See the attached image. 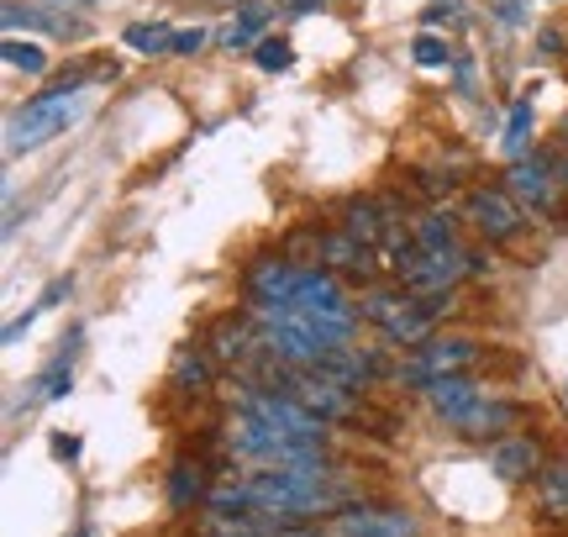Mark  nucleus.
<instances>
[{"instance_id": "f257e3e1", "label": "nucleus", "mask_w": 568, "mask_h": 537, "mask_svg": "<svg viewBox=\"0 0 568 537\" xmlns=\"http://www.w3.org/2000/svg\"><path fill=\"white\" fill-rule=\"evenodd\" d=\"M253 506L268 517H322V511H343V485L326 469H268L253 475Z\"/></svg>"}, {"instance_id": "f03ea898", "label": "nucleus", "mask_w": 568, "mask_h": 537, "mask_svg": "<svg viewBox=\"0 0 568 537\" xmlns=\"http://www.w3.org/2000/svg\"><path fill=\"white\" fill-rule=\"evenodd\" d=\"M226 454L253 464L258 475H268V469H326V448L295 443V437H284L280 427H268V422H258V416H247V412L232 416Z\"/></svg>"}, {"instance_id": "7ed1b4c3", "label": "nucleus", "mask_w": 568, "mask_h": 537, "mask_svg": "<svg viewBox=\"0 0 568 537\" xmlns=\"http://www.w3.org/2000/svg\"><path fill=\"white\" fill-rule=\"evenodd\" d=\"M80 116V74L74 80H63V84H53L48 95H38V101H27L6 122V148L11 153H27V148H42L48 138H59L63 126Z\"/></svg>"}, {"instance_id": "20e7f679", "label": "nucleus", "mask_w": 568, "mask_h": 537, "mask_svg": "<svg viewBox=\"0 0 568 537\" xmlns=\"http://www.w3.org/2000/svg\"><path fill=\"white\" fill-rule=\"evenodd\" d=\"M506 190L516 195V206L531 211V216H548V211H558V201H564V185H558L552 153L510 159V169H506Z\"/></svg>"}, {"instance_id": "39448f33", "label": "nucleus", "mask_w": 568, "mask_h": 537, "mask_svg": "<svg viewBox=\"0 0 568 537\" xmlns=\"http://www.w3.org/2000/svg\"><path fill=\"white\" fill-rule=\"evenodd\" d=\"M474 358H479V343H474V337H426L422 348H416V358L400 369V379L426 391V385L443 379V374H464Z\"/></svg>"}, {"instance_id": "423d86ee", "label": "nucleus", "mask_w": 568, "mask_h": 537, "mask_svg": "<svg viewBox=\"0 0 568 537\" xmlns=\"http://www.w3.org/2000/svg\"><path fill=\"white\" fill-rule=\"evenodd\" d=\"M468 222L479 227V237L485 243H510L516 232H521V222H527V211L516 206V195L510 190H474L468 195Z\"/></svg>"}, {"instance_id": "0eeeda50", "label": "nucleus", "mask_w": 568, "mask_h": 537, "mask_svg": "<svg viewBox=\"0 0 568 537\" xmlns=\"http://www.w3.org/2000/svg\"><path fill=\"white\" fill-rule=\"evenodd\" d=\"M437 316H443V301H416V295H395L385 311V337L389 343H406V348H422L432 327H437Z\"/></svg>"}, {"instance_id": "6e6552de", "label": "nucleus", "mask_w": 568, "mask_h": 537, "mask_svg": "<svg viewBox=\"0 0 568 537\" xmlns=\"http://www.w3.org/2000/svg\"><path fill=\"white\" fill-rule=\"evenodd\" d=\"M337 537H416V517L410 511H389V506H343L332 521Z\"/></svg>"}, {"instance_id": "1a4fd4ad", "label": "nucleus", "mask_w": 568, "mask_h": 537, "mask_svg": "<svg viewBox=\"0 0 568 537\" xmlns=\"http://www.w3.org/2000/svg\"><path fill=\"white\" fill-rule=\"evenodd\" d=\"M295 280H301V264H290V259H258V264L247 268V301L264 311L295 306Z\"/></svg>"}, {"instance_id": "9d476101", "label": "nucleus", "mask_w": 568, "mask_h": 537, "mask_svg": "<svg viewBox=\"0 0 568 537\" xmlns=\"http://www.w3.org/2000/svg\"><path fill=\"white\" fill-rule=\"evenodd\" d=\"M489 469H495V479H506V485H531V479L548 469V458H542L537 437H500L489 448Z\"/></svg>"}, {"instance_id": "9b49d317", "label": "nucleus", "mask_w": 568, "mask_h": 537, "mask_svg": "<svg viewBox=\"0 0 568 537\" xmlns=\"http://www.w3.org/2000/svg\"><path fill=\"white\" fill-rule=\"evenodd\" d=\"M205 348H211V358H222V364H247V358L268 353L258 322H253V316H237V311L211 327V343H205Z\"/></svg>"}, {"instance_id": "f8f14e48", "label": "nucleus", "mask_w": 568, "mask_h": 537, "mask_svg": "<svg viewBox=\"0 0 568 537\" xmlns=\"http://www.w3.org/2000/svg\"><path fill=\"white\" fill-rule=\"evenodd\" d=\"M426 401H432V412L443 416L447 427H464V416L474 412L485 395H479V385H474L468 374H443V379L426 385Z\"/></svg>"}, {"instance_id": "ddd939ff", "label": "nucleus", "mask_w": 568, "mask_h": 537, "mask_svg": "<svg viewBox=\"0 0 568 537\" xmlns=\"http://www.w3.org/2000/svg\"><path fill=\"white\" fill-rule=\"evenodd\" d=\"M410 237H416V249L432 253V259H447V264L468 268V249L458 243V227H453V216H447V211H426L422 222L410 227ZM468 274H474V268H468Z\"/></svg>"}, {"instance_id": "4468645a", "label": "nucleus", "mask_w": 568, "mask_h": 537, "mask_svg": "<svg viewBox=\"0 0 568 537\" xmlns=\"http://www.w3.org/2000/svg\"><path fill=\"white\" fill-rule=\"evenodd\" d=\"M322 374H332L337 385L364 391V385H374V379H389V364H385V353H374V348H343V353L326 358Z\"/></svg>"}, {"instance_id": "2eb2a0df", "label": "nucleus", "mask_w": 568, "mask_h": 537, "mask_svg": "<svg viewBox=\"0 0 568 537\" xmlns=\"http://www.w3.org/2000/svg\"><path fill=\"white\" fill-rule=\"evenodd\" d=\"M295 306H305V311H353V301L343 295V285H337L332 268L311 264V268H301V280H295Z\"/></svg>"}, {"instance_id": "dca6fc26", "label": "nucleus", "mask_w": 568, "mask_h": 537, "mask_svg": "<svg viewBox=\"0 0 568 537\" xmlns=\"http://www.w3.org/2000/svg\"><path fill=\"white\" fill-rule=\"evenodd\" d=\"M322 264L326 268H347V274L368 280V274H374V249H368V243H358L347 227H337V232H326V237H322Z\"/></svg>"}, {"instance_id": "f3484780", "label": "nucleus", "mask_w": 568, "mask_h": 537, "mask_svg": "<svg viewBox=\"0 0 568 537\" xmlns=\"http://www.w3.org/2000/svg\"><path fill=\"white\" fill-rule=\"evenodd\" d=\"M516 422H521V412H516L510 401H495V395H485V401H479V406L464 416V427H458V433L474 437V443H489V437H506Z\"/></svg>"}, {"instance_id": "a211bd4d", "label": "nucleus", "mask_w": 568, "mask_h": 537, "mask_svg": "<svg viewBox=\"0 0 568 537\" xmlns=\"http://www.w3.org/2000/svg\"><path fill=\"white\" fill-rule=\"evenodd\" d=\"M343 227L358 237V243H368V249H379L389 237V206H379V201H347V211H343Z\"/></svg>"}, {"instance_id": "6ab92c4d", "label": "nucleus", "mask_w": 568, "mask_h": 537, "mask_svg": "<svg viewBox=\"0 0 568 537\" xmlns=\"http://www.w3.org/2000/svg\"><path fill=\"white\" fill-rule=\"evenodd\" d=\"M163 496H169V506H174V511H190L195 500H205V496H211V485H205V464H195V458H180V464L169 469Z\"/></svg>"}, {"instance_id": "aec40b11", "label": "nucleus", "mask_w": 568, "mask_h": 537, "mask_svg": "<svg viewBox=\"0 0 568 537\" xmlns=\"http://www.w3.org/2000/svg\"><path fill=\"white\" fill-rule=\"evenodd\" d=\"M74 348H80V332L63 343L59 353H53V364L42 369V379H38V401H63V395L74 391Z\"/></svg>"}, {"instance_id": "412c9836", "label": "nucleus", "mask_w": 568, "mask_h": 537, "mask_svg": "<svg viewBox=\"0 0 568 537\" xmlns=\"http://www.w3.org/2000/svg\"><path fill=\"white\" fill-rule=\"evenodd\" d=\"M169 374H174L180 391H205V385L216 379V358H211V348H180Z\"/></svg>"}, {"instance_id": "4be33fe9", "label": "nucleus", "mask_w": 568, "mask_h": 537, "mask_svg": "<svg viewBox=\"0 0 568 537\" xmlns=\"http://www.w3.org/2000/svg\"><path fill=\"white\" fill-rule=\"evenodd\" d=\"M537 506H542L552 521H568V458H558V464H548V469L537 475Z\"/></svg>"}, {"instance_id": "5701e85b", "label": "nucleus", "mask_w": 568, "mask_h": 537, "mask_svg": "<svg viewBox=\"0 0 568 537\" xmlns=\"http://www.w3.org/2000/svg\"><path fill=\"white\" fill-rule=\"evenodd\" d=\"M264 27H268V11L264 6H247V11H237V17L222 27V48H232V53H237V48H253V42L264 38Z\"/></svg>"}, {"instance_id": "b1692460", "label": "nucleus", "mask_w": 568, "mask_h": 537, "mask_svg": "<svg viewBox=\"0 0 568 537\" xmlns=\"http://www.w3.org/2000/svg\"><path fill=\"white\" fill-rule=\"evenodd\" d=\"M126 42H132L138 53H174V32H169L163 21H138V27H126Z\"/></svg>"}, {"instance_id": "393cba45", "label": "nucleus", "mask_w": 568, "mask_h": 537, "mask_svg": "<svg viewBox=\"0 0 568 537\" xmlns=\"http://www.w3.org/2000/svg\"><path fill=\"white\" fill-rule=\"evenodd\" d=\"M6 63L21 69V74H48V53L38 42H21V38H6Z\"/></svg>"}, {"instance_id": "a878e982", "label": "nucleus", "mask_w": 568, "mask_h": 537, "mask_svg": "<svg viewBox=\"0 0 568 537\" xmlns=\"http://www.w3.org/2000/svg\"><path fill=\"white\" fill-rule=\"evenodd\" d=\"M527 132H531V101L510 105V122H506V153L510 159H527Z\"/></svg>"}, {"instance_id": "bb28decb", "label": "nucleus", "mask_w": 568, "mask_h": 537, "mask_svg": "<svg viewBox=\"0 0 568 537\" xmlns=\"http://www.w3.org/2000/svg\"><path fill=\"white\" fill-rule=\"evenodd\" d=\"M290 63H295V48H290L284 38H264V42H258V69H264V74H284Z\"/></svg>"}, {"instance_id": "cd10ccee", "label": "nucleus", "mask_w": 568, "mask_h": 537, "mask_svg": "<svg viewBox=\"0 0 568 537\" xmlns=\"http://www.w3.org/2000/svg\"><path fill=\"white\" fill-rule=\"evenodd\" d=\"M410 59L422 63V69H443L453 53H447V42L443 38H432V32H422V38L410 42Z\"/></svg>"}, {"instance_id": "c85d7f7f", "label": "nucleus", "mask_w": 568, "mask_h": 537, "mask_svg": "<svg viewBox=\"0 0 568 537\" xmlns=\"http://www.w3.org/2000/svg\"><path fill=\"white\" fill-rule=\"evenodd\" d=\"M6 27H53V17H42L38 6H6Z\"/></svg>"}, {"instance_id": "c756f323", "label": "nucleus", "mask_w": 568, "mask_h": 537, "mask_svg": "<svg viewBox=\"0 0 568 537\" xmlns=\"http://www.w3.org/2000/svg\"><path fill=\"white\" fill-rule=\"evenodd\" d=\"M205 48V27H184V32H174V53H201Z\"/></svg>"}, {"instance_id": "7c9ffc66", "label": "nucleus", "mask_w": 568, "mask_h": 537, "mask_svg": "<svg viewBox=\"0 0 568 537\" xmlns=\"http://www.w3.org/2000/svg\"><path fill=\"white\" fill-rule=\"evenodd\" d=\"M53 458L74 464V458H80V437H74V433H53Z\"/></svg>"}, {"instance_id": "2f4dec72", "label": "nucleus", "mask_w": 568, "mask_h": 537, "mask_svg": "<svg viewBox=\"0 0 568 537\" xmlns=\"http://www.w3.org/2000/svg\"><path fill=\"white\" fill-rule=\"evenodd\" d=\"M284 11H295V17H305V11H322L326 0H280Z\"/></svg>"}, {"instance_id": "473e14b6", "label": "nucleus", "mask_w": 568, "mask_h": 537, "mask_svg": "<svg viewBox=\"0 0 568 537\" xmlns=\"http://www.w3.org/2000/svg\"><path fill=\"white\" fill-rule=\"evenodd\" d=\"M274 537H322V533H305V527H274Z\"/></svg>"}, {"instance_id": "72a5a7b5", "label": "nucleus", "mask_w": 568, "mask_h": 537, "mask_svg": "<svg viewBox=\"0 0 568 537\" xmlns=\"http://www.w3.org/2000/svg\"><path fill=\"white\" fill-rule=\"evenodd\" d=\"M564 153H568V122H564Z\"/></svg>"}, {"instance_id": "f704fd0d", "label": "nucleus", "mask_w": 568, "mask_h": 537, "mask_svg": "<svg viewBox=\"0 0 568 537\" xmlns=\"http://www.w3.org/2000/svg\"><path fill=\"white\" fill-rule=\"evenodd\" d=\"M564 395H568V385H564Z\"/></svg>"}, {"instance_id": "c9c22d12", "label": "nucleus", "mask_w": 568, "mask_h": 537, "mask_svg": "<svg viewBox=\"0 0 568 537\" xmlns=\"http://www.w3.org/2000/svg\"><path fill=\"white\" fill-rule=\"evenodd\" d=\"M84 537H90V533H84Z\"/></svg>"}]
</instances>
